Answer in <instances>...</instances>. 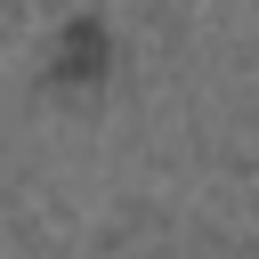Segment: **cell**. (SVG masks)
<instances>
[{"label":"cell","instance_id":"6da1fadb","mask_svg":"<svg viewBox=\"0 0 259 259\" xmlns=\"http://www.w3.org/2000/svg\"><path fill=\"white\" fill-rule=\"evenodd\" d=\"M105 57H113V40H105V24H97V16H73V24L49 40L57 81H97V73H105Z\"/></svg>","mask_w":259,"mask_h":259}]
</instances>
